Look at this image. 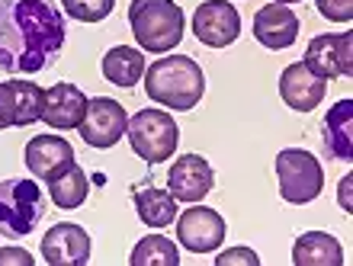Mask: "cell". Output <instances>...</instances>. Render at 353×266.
Segmentation results:
<instances>
[{
	"label": "cell",
	"mask_w": 353,
	"mask_h": 266,
	"mask_svg": "<svg viewBox=\"0 0 353 266\" xmlns=\"http://www.w3.org/2000/svg\"><path fill=\"white\" fill-rule=\"evenodd\" d=\"M145 93L158 106L186 112L203 100L205 74L190 55H164L151 68H145Z\"/></svg>",
	"instance_id": "cell-2"
},
{
	"label": "cell",
	"mask_w": 353,
	"mask_h": 266,
	"mask_svg": "<svg viewBox=\"0 0 353 266\" xmlns=\"http://www.w3.org/2000/svg\"><path fill=\"white\" fill-rule=\"evenodd\" d=\"M212 186H215L212 167L199 154L176 157L174 167H170V174H168V190L176 202H199L209 196Z\"/></svg>",
	"instance_id": "cell-14"
},
{
	"label": "cell",
	"mask_w": 353,
	"mask_h": 266,
	"mask_svg": "<svg viewBox=\"0 0 353 266\" xmlns=\"http://www.w3.org/2000/svg\"><path fill=\"white\" fill-rule=\"evenodd\" d=\"M176 238L190 254H212L225 241V218L215 209H205V205L186 209L176 221Z\"/></svg>",
	"instance_id": "cell-11"
},
{
	"label": "cell",
	"mask_w": 353,
	"mask_h": 266,
	"mask_svg": "<svg viewBox=\"0 0 353 266\" xmlns=\"http://www.w3.org/2000/svg\"><path fill=\"white\" fill-rule=\"evenodd\" d=\"M350 183H353V176H344V180H341V205H344L347 212H350Z\"/></svg>",
	"instance_id": "cell-28"
},
{
	"label": "cell",
	"mask_w": 353,
	"mask_h": 266,
	"mask_svg": "<svg viewBox=\"0 0 353 266\" xmlns=\"http://www.w3.org/2000/svg\"><path fill=\"white\" fill-rule=\"evenodd\" d=\"M87 190H90V180H87V174L77 164H71L65 174L58 176V180H52V183H48L52 202H55L58 209H65V212L77 209V205H84V202H87Z\"/></svg>",
	"instance_id": "cell-22"
},
{
	"label": "cell",
	"mask_w": 353,
	"mask_h": 266,
	"mask_svg": "<svg viewBox=\"0 0 353 266\" xmlns=\"http://www.w3.org/2000/svg\"><path fill=\"white\" fill-rule=\"evenodd\" d=\"M65 3V13L77 23H100L112 13V3L116 0H61Z\"/></svg>",
	"instance_id": "cell-24"
},
{
	"label": "cell",
	"mask_w": 353,
	"mask_h": 266,
	"mask_svg": "<svg viewBox=\"0 0 353 266\" xmlns=\"http://www.w3.org/2000/svg\"><path fill=\"white\" fill-rule=\"evenodd\" d=\"M3 129H7V125H3V116H0V132H3Z\"/></svg>",
	"instance_id": "cell-30"
},
{
	"label": "cell",
	"mask_w": 353,
	"mask_h": 266,
	"mask_svg": "<svg viewBox=\"0 0 353 266\" xmlns=\"http://www.w3.org/2000/svg\"><path fill=\"white\" fill-rule=\"evenodd\" d=\"M125 125H129L125 106L110 100V96H97V100H87V112L77 132L90 147H112L125 135Z\"/></svg>",
	"instance_id": "cell-8"
},
{
	"label": "cell",
	"mask_w": 353,
	"mask_h": 266,
	"mask_svg": "<svg viewBox=\"0 0 353 266\" xmlns=\"http://www.w3.org/2000/svg\"><path fill=\"white\" fill-rule=\"evenodd\" d=\"M261 266V257L254 254L251 247H232L215 257V266Z\"/></svg>",
	"instance_id": "cell-26"
},
{
	"label": "cell",
	"mask_w": 353,
	"mask_h": 266,
	"mask_svg": "<svg viewBox=\"0 0 353 266\" xmlns=\"http://www.w3.org/2000/svg\"><path fill=\"white\" fill-rule=\"evenodd\" d=\"M132 36L151 55H168L180 45L186 32V17L174 0H132L129 3Z\"/></svg>",
	"instance_id": "cell-3"
},
{
	"label": "cell",
	"mask_w": 353,
	"mask_h": 266,
	"mask_svg": "<svg viewBox=\"0 0 353 266\" xmlns=\"http://www.w3.org/2000/svg\"><path fill=\"white\" fill-rule=\"evenodd\" d=\"M23 161H26L29 174L36 176V180L52 183V180H58L68 167L74 164V147L61 135H36V138H29L26 151H23Z\"/></svg>",
	"instance_id": "cell-12"
},
{
	"label": "cell",
	"mask_w": 353,
	"mask_h": 266,
	"mask_svg": "<svg viewBox=\"0 0 353 266\" xmlns=\"http://www.w3.org/2000/svg\"><path fill=\"white\" fill-rule=\"evenodd\" d=\"M46 90L32 81H7L0 83V116L7 129H26L42 122Z\"/></svg>",
	"instance_id": "cell-10"
},
{
	"label": "cell",
	"mask_w": 353,
	"mask_h": 266,
	"mask_svg": "<svg viewBox=\"0 0 353 266\" xmlns=\"http://www.w3.org/2000/svg\"><path fill=\"white\" fill-rule=\"evenodd\" d=\"M325 90H327V81L315 77L302 61L289 65L283 71V77H279V96L296 112H312L318 103L325 100Z\"/></svg>",
	"instance_id": "cell-17"
},
{
	"label": "cell",
	"mask_w": 353,
	"mask_h": 266,
	"mask_svg": "<svg viewBox=\"0 0 353 266\" xmlns=\"http://www.w3.org/2000/svg\"><path fill=\"white\" fill-rule=\"evenodd\" d=\"M132 151L145 161V164H164L168 157L176 154L180 145V129L170 112L164 110H139L125 125Z\"/></svg>",
	"instance_id": "cell-4"
},
{
	"label": "cell",
	"mask_w": 353,
	"mask_h": 266,
	"mask_svg": "<svg viewBox=\"0 0 353 266\" xmlns=\"http://www.w3.org/2000/svg\"><path fill=\"white\" fill-rule=\"evenodd\" d=\"M292 263L296 266H341L344 250L337 244L334 234L325 231H308L292 244Z\"/></svg>",
	"instance_id": "cell-19"
},
{
	"label": "cell",
	"mask_w": 353,
	"mask_h": 266,
	"mask_svg": "<svg viewBox=\"0 0 353 266\" xmlns=\"http://www.w3.org/2000/svg\"><path fill=\"white\" fill-rule=\"evenodd\" d=\"M65 45V17L48 0H0V71L36 74Z\"/></svg>",
	"instance_id": "cell-1"
},
{
	"label": "cell",
	"mask_w": 353,
	"mask_h": 266,
	"mask_svg": "<svg viewBox=\"0 0 353 266\" xmlns=\"http://www.w3.org/2000/svg\"><path fill=\"white\" fill-rule=\"evenodd\" d=\"M0 266H32V257L23 247H0Z\"/></svg>",
	"instance_id": "cell-27"
},
{
	"label": "cell",
	"mask_w": 353,
	"mask_h": 266,
	"mask_svg": "<svg viewBox=\"0 0 353 266\" xmlns=\"http://www.w3.org/2000/svg\"><path fill=\"white\" fill-rule=\"evenodd\" d=\"M302 65L321 77V81H334V77H350L353 74V36L350 32H325L315 36L305 48Z\"/></svg>",
	"instance_id": "cell-7"
},
{
	"label": "cell",
	"mask_w": 353,
	"mask_h": 266,
	"mask_svg": "<svg viewBox=\"0 0 353 266\" xmlns=\"http://www.w3.org/2000/svg\"><path fill=\"white\" fill-rule=\"evenodd\" d=\"M42 260L48 266H84L90 263V234L81 225L61 221L42 238Z\"/></svg>",
	"instance_id": "cell-13"
},
{
	"label": "cell",
	"mask_w": 353,
	"mask_h": 266,
	"mask_svg": "<svg viewBox=\"0 0 353 266\" xmlns=\"http://www.w3.org/2000/svg\"><path fill=\"white\" fill-rule=\"evenodd\" d=\"M135 212L148 228L161 231L176 221V199L170 190H158V186H141L135 190Z\"/></svg>",
	"instance_id": "cell-21"
},
{
	"label": "cell",
	"mask_w": 353,
	"mask_h": 266,
	"mask_svg": "<svg viewBox=\"0 0 353 266\" xmlns=\"http://www.w3.org/2000/svg\"><path fill=\"white\" fill-rule=\"evenodd\" d=\"M254 39L270 52H283L299 39V17L286 3H263L254 13Z\"/></svg>",
	"instance_id": "cell-15"
},
{
	"label": "cell",
	"mask_w": 353,
	"mask_h": 266,
	"mask_svg": "<svg viewBox=\"0 0 353 266\" xmlns=\"http://www.w3.org/2000/svg\"><path fill=\"white\" fill-rule=\"evenodd\" d=\"M321 138H325V147L331 157H337V161H350L353 157V103L350 100H341L327 110Z\"/></svg>",
	"instance_id": "cell-18"
},
{
	"label": "cell",
	"mask_w": 353,
	"mask_h": 266,
	"mask_svg": "<svg viewBox=\"0 0 353 266\" xmlns=\"http://www.w3.org/2000/svg\"><path fill=\"white\" fill-rule=\"evenodd\" d=\"M273 3H302V0H273Z\"/></svg>",
	"instance_id": "cell-29"
},
{
	"label": "cell",
	"mask_w": 353,
	"mask_h": 266,
	"mask_svg": "<svg viewBox=\"0 0 353 266\" xmlns=\"http://www.w3.org/2000/svg\"><path fill=\"white\" fill-rule=\"evenodd\" d=\"M318 13L331 23H350L353 19V0H315Z\"/></svg>",
	"instance_id": "cell-25"
},
{
	"label": "cell",
	"mask_w": 353,
	"mask_h": 266,
	"mask_svg": "<svg viewBox=\"0 0 353 266\" xmlns=\"http://www.w3.org/2000/svg\"><path fill=\"white\" fill-rule=\"evenodd\" d=\"M46 212L42 190L32 180H3L0 183V234L3 238H26Z\"/></svg>",
	"instance_id": "cell-6"
},
{
	"label": "cell",
	"mask_w": 353,
	"mask_h": 266,
	"mask_svg": "<svg viewBox=\"0 0 353 266\" xmlns=\"http://www.w3.org/2000/svg\"><path fill=\"white\" fill-rule=\"evenodd\" d=\"M87 112V96L74 83H55L52 90H46V110H42V122L55 132H71L81 125Z\"/></svg>",
	"instance_id": "cell-16"
},
{
	"label": "cell",
	"mask_w": 353,
	"mask_h": 266,
	"mask_svg": "<svg viewBox=\"0 0 353 266\" xmlns=\"http://www.w3.org/2000/svg\"><path fill=\"white\" fill-rule=\"evenodd\" d=\"M103 77L116 87H125L132 90L135 83L145 77V55L139 48H129V45H116L103 55Z\"/></svg>",
	"instance_id": "cell-20"
},
{
	"label": "cell",
	"mask_w": 353,
	"mask_h": 266,
	"mask_svg": "<svg viewBox=\"0 0 353 266\" xmlns=\"http://www.w3.org/2000/svg\"><path fill=\"white\" fill-rule=\"evenodd\" d=\"M276 176H279V196L289 205H308L325 190V174L315 154L305 147H283L276 154Z\"/></svg>",
	"instance_id": "cell-5"
},
{
	"label": "cell",
	"mask_w": 353,
	"mask_h": 266,
	"mask_svg": "<svg viewBox=\"0 0 353 266\" xmlns=\"http://www.w3.org/2000/svg\"><path fill=\"white\" fill-rule=\"evenodd\" d=\"M196 39L209 48H228L241 36V13L228 0H205L193 13Z\"/></svg>",
	"instance_id": "cell-9"
},
{
	"label": "cell",
	"mask_w": 353,
	"mask_h": 266,
	"mask_svg": "<svg viewBox=\"0 0 353 266\" xmlns=\"http://www.w3.org/2000/svg\"><path fill=\"white\" fill-rule=\"evenodd\" d=\"M132 266H180V247L164 234H148L132 247Z\"/></svg>",
	"instance_id": "cell-23"
}]
</instances>
